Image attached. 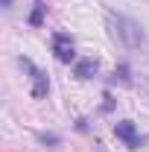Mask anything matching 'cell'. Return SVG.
I'll return each instance as SVG.
<instances>
[{
    "label": "cell",
    "mask_w": 149,
    "mask_h": 152,
    "mask_svg": "<svg viewBox=\"0 0 149 152\" xmlns=\"http://www.w3.org/2000/svg\"><path fill=\"white\" fill-rule=\"evenodd\" d=\"M108 32L117 44H123L126 50H137V47H143V29H140V23L129 15H117V12H108Z\"/></svg>",
    "instance_id": "cell-1"
},
{
    "label": "cell",
    "mask_w": 149,
    "mask_h": 152,
    "mask_svg": "<svg viewBox=\"0 0 149 152\" xmlns=\"http://www.w3.org/2000/svg\"><path fill=\"white\" fill-rule=\"evenodd\" d=\"M114 134H117L129 149H137V146H140V134H137V129H134L131 120H120V123H114Z\"/></svg>",
    "instance_id": "cell-2"
},
{
    "label": "cell",
    "mask_w": 149,
    "mask_h": 152,
    "mask_svg": "<svg viewBox=\"0 0 149 152\" xmlns=\"http://www.w3.org/2000/svg\"><path fill=\"white\" fill-rule=\"evenodd\" d=\"M20 64H23V67L32 73V76H29V79H32V96H47V91H50V85H47V76L41 73V70H38L29 58H20Z\"/></svg>",
    "instance_id": "cell-3"
},
{
    "label": "cell",
    "mask_w": 149,
    "mask_h": 152,
    "mask_svg": "<svg viewBox=\"0 0 149 152\" xmlns=\"http://www.w3.org/2000/svg\"><path fill=\"white\" fill-rule=\"evenodd\" d=\"M53 50H56L58 61H73V41H70V35H64V32L53 35Z\"/></svg>",
    "instance_id": "cell-4"
},
{
    "label": "cell",
    "mask_w": 149,
    "mask_h": 152,
    "mask_svg": "<svg viewBox=\"0 0 149 152\" xmlns=\"http://www.w3.org/2000/svg\"><path fill=\"white\" fill-rule=\"evenodd\" d=\"M73 73H76V79H91V76H96V61L93 58H79Z\"/></svg>",
    "instance_id": "cell-5"
},
{
    "label": "cell",
    "mask_w": 149,
    "mask_h": 152,
    "mask_svg": "<svg viewBox=\"0 0 149 152\" xmlns=\"http://www.w3.org/2000/svg\"><path fill=\"white\" fill-rule=\"evenodd\" d=\"M117 76H120V79H123V82H129V67H126V64H123V67H120V70H117Z\"/></svg>",
    "instance_id": "cell-6"
},
{
    "label": "cell",
    "mask_w": 149,
    "mask_h": 152,
    "mask_svg": "<svg viewBox=\"0 0 149 152\" xmlns=\"http://www.w3.org/2000/svg\"><path fill=\"white\" fill-rule=\"evenodd\" d=\"M3 6H6V9H9V6H12V0H3Z\"/></svg>",
    "instance_id": "cell-7"
},
{
    "label": "cell",
    "mask_w": 149,
    "mask_h": 152,
    "mask_svg": "<svg viewBox=\"0 0 149 152\" xmlns=\"http://www.w3.org/2000/svg\"><path fill=\"white\" fill-rule=\"evenodd\" d=\"M146 91H149V79H146Z\"/></svg>",
    "instance_id": "cell-8"
}]
</instances>
